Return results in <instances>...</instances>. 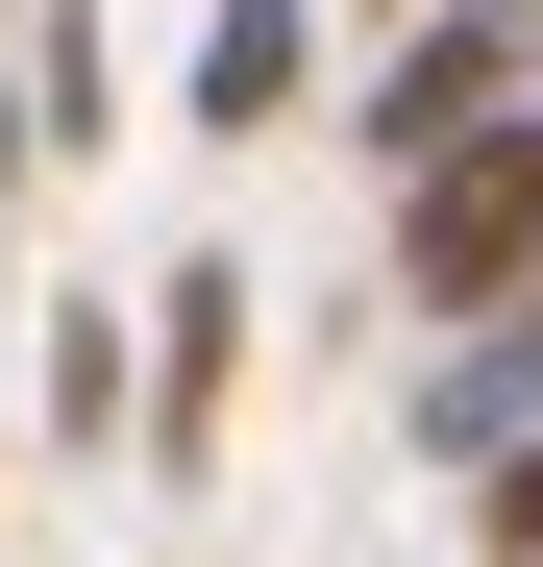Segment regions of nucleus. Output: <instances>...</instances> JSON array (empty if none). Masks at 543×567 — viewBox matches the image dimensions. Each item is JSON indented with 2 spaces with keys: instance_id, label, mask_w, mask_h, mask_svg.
I'll return each instance as SVG.
<instances>
[{
  "instance_id": "f257e3e1",
  "label": "nucleus",
  "mask_w": 543,
  "mask_h": 567,
  "mask_svg": "<svg viewBox=\"0 0 543 567\" xmlns=\"http://www.w3.org/2000/svg\"><path fill=\"white\" fill-rule=\"evenodd\" d=\"M543 271V124H470L396 173V321H494Z\"/></svg>"
},
{
  "instance_id": "f03ea898",
  "label": "nucleus",
  "mask_w": 543,
  "mask_h": 567,
  "mask_svg": "<svg viewBox=\"0 0 543 567\" xmlns=\"http://www.w3.org/2000/svg\"><path fill=\"white\" fill-rule=\"evenodd\" d=\"M543 100V0H396V50H371V100H346V148L420 173V148H470Z\"/></svg>"
},
{
  "instance_id": "7ed1b4c3",
  "label": "nucleus",
  "mask_w": 543,
  "mask_h": 567,
  "mask_svg": "<svg viewBox=\"0 0 543 567\" xmlns=\"http://www.w3.org/2000/svg\"><path fill=\"white\" fill-rule=\"evenodd\" d=\"M223 395H247V271L198 247V271L148 297V468H198V444H223Z\"/></svg>"
},
{
  "instance_id": "20e7f679",
  "label": "nucleus",
  "mask_w": 543,
  "mask_h": 567,
  "mask_svg": "<svg viewBox=\"0 0 543 567\" xmlns=\"http://www.w3.org/2000/svg\"><path fill=\"white\" fill-rule=\"evenodd\" d=\"M321 100V0H198V124L247 148V124H297Z\"/></svg>"
},
{
  "instance_id": "39448f33",
  "label": "nucleus",
  "mask_w": 543,
  "mask_h": 567,
  "mask_svg": "<svg viewBox=\"0 0 543 567\" xmlns=\"http://www.w3.org/2000/svg\"><path fill=\"white\" fill-rule=\"evenodd\" d=\"M50 444H124V297L50 321Z\"/></svg>"
},
{
  "instance_id": "423d86ee",
  "label": "nucleus",
  "mask_w": 543,
  "mask_h": 567,
  "mask_svg": "<svg viewBox=\"0 0 543 567\" xmlns=\"http://www.w3.org/2000/svg\"><path fill=\"white\" fill-rule=\"evenodd\" d=\"M371 25H396V0H371Z\"/></svg>"
}]
</instances>
